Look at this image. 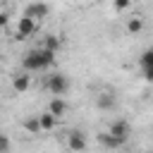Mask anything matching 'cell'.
I'll return each mask as SVG.
<instances>
[{
  "instance_id": "6da1fadb",
  "label": "cell",
  "mask_w": 153,
  "mask_h": 153,
  "mask_svg": "<svg viewBox=\"0 0 153 153\" xmlns=\"http://www.w3.org/2000/svg\"><path fill=\"white\" fill-rule=\"evenodd\" d=\"M22 65H24V69H29V72H41V69L55 65V53H50V50H45V48L29 50V53L24 55Z\"/></svg>"
},
{
  "instance_id": "7a4b0ae2",
  "label": "cell",
  "mask_w": 153,
  "mask_h": 153,
  "mask_svg": "<svg viewBox=\"0 0 153 153\" xmlns=\"http://www.w3.org/2000/svg\"><path fill=\"white\" fill-rule=\"evenodd\" d=\"M45 88L53 93V96H65L67 93V88H69V79L65 76V74H60V72H55V74H50L48 76V81H45Z\"/></svg>"
},
{
  "instance_id": "3957f363",
  "label": "cell",
  "mask_w": 153,
  "mask_h": 153,
  "mask_svg": "<svg viewBox=\"0 0 153 153\" xmlns=\"http://www.w3.org/2000/svg\"><path fill=\"white\" fill-rule=\"evenodd\" d=\"M108 134L127 143V139H129V134H131V127H129V122H127V120H115V122L108 127Z\"/></svg>"
},
{
  "instance_id": "277c9868",
  "label": "cell",
  "mask_w": 153,
  "mask_h": 153,
  "mask_svg": "<svg viewBox=\"0 0 153 153\" xmlns=\"http://www.w3.org/2000/svg\"><path fill=\"white\" fill-rule=\"evenodd\" d=\"M67 146H69V151H74V153H84V151H86V134L79 131V129H72V131L67 134Z\"/></svg>"
},
{
  "instance_id": "5b68a950",
  "label": "cell",
  "mask_w": 153,
  "mask_h": 153,
  "mask_svg": "<svg viewBox=\"0 0 153 153\" xmlns=\"http://www.w3.org/2000/svg\"><path fill=\"white\" fill-rule=\"evenodd\" d=\"M48 12H50V7H48L45 2H31V5L26 7V14H24V17L33 19V22H41V19L48 17Z\"/></svg>"
},
{
  "instance_id": "8992f818",
  "label": "cell",
  "mask_w": 153,
  "mask_h": 153,
  "mask_svg": "<svg viewBox=\"0 0 153 153\" xmlns=\"http://www.w3.org/2000/svg\"><path fill=\"white\" fill-rule=\"evenodd\" d=\"M33 31H36V22H33V19H29V17H22V19H19V24H17V38L22 41V38L31 36Z\"/></svg>"
},
{
  "instance_id": "52a82bcc",
  "label": "cell",
  "mask_w": 153,
  "mask_h": 153,
  "mask_svg": "<svg viewBox=\"0 0 153 153\" xmlns=\"http://www.w3.org/2000/svg\"><path fill=\"white\" fill-rule=\"evenodd\" d=\"M115 105H117V96L115 93H100V96H96V108L98 110H115Z\"/></svg>"
},
{
  "instance_id": "ba28073f",
  "label": "cell",
  "mask_w": 153,
  "mask_h": 153,
  "mask_svg": "<svg viewBox=\"0 0 153 153\" xmlns=\"http://www.w3.org/2000/svg\"><path fill=\"white\" fill-rule=\"evenodd\" d=\"M48 112H50V115H53L55 120H60V117H62V115L67 112V103H65L62 98H57V96H55V98H53V100L48 103Z\"/></svg>"
},
{
  "instance_id": "9c48e42d",
  "label": "cell",
  "mask_w": 153,
  "mask_h": 153,
  "mask_svg": "<svg viewBox=\"0 0 153 153\" xmlns=\"http://www.w3.org/2000/svg\"><path fill=\"white\" fill-rule=\"evenodd\" d=\"M98 141H100V146H105L108 151H117V148H122V146H124V141H120V139H115V136H110L108 131H103V134H98Z\"/></svg>"
},
{
  "instance_id": "30bf717a",
  "label": "cell",
  "mask_w": 153,
  "mask_h": 153,
  "mask_svg": "<svg viewBox=\"0 0 153 153\" xmlns=\"http://www.w3.org/2000/svg\"><path fill=\"white\" fill-rule=\"evenodd\" d=\"M29 86H31V79H29L26 74H17V76L12 79V88H14L17 93H24Z\"/></svg>"
},
{
  "instance_id": "8fae6325",
  "label": "cell",
  "mask_w": 153,
  "mask_h": 153,
  "mask_svg": "<svg viewBox=\"0 0 153 153\" xmlns=\"http://www.w3.org/2000/svg\"><path fill=\"white\" fill-rule=\"evenodd\" d=\"M60 45H62V41H60V38L55 36V33H48L41 48H45V50H50V53H55V55H57V50H60Z\"/></svg>"
},
{
  "instance_id": "7c38bea8",
  "label": "cell",
  "mask_w": 153,
  "mask_h": 153,
  "mask_svg": "<svg viewBox=\"0 0 153 153\" xmlns=\"http://www.w3.org/2000/svg\"><path fill=\"white\" fill-rule=\"evenodd\" d=\"M38 124H41V131H50V129H55L57 120L50 112H43V115H38Z\"/></svg>"
},
{
  "instance_id": "4fadbf2b",
  "label": "cell",
  "mask_w": 153,
  "mask_h": 153,
  "mask_svg": "<svg viewBox=\"0 0 153 153\" xmlns=\"http://www.w3.org/2000/svg\"><path fill=\"white\" fill-rule=\"evenodd\" d=\"M22 127L29 131V134H41V124H38V115H31L22 122Z\"/></svg>"
},
{
  "instance_id": "5bb4252c",
  "label": "cell",
  "mask_w": 153,
  "mask_h": 153,
  "mask_svg": "<svg viewBox=\"0 0 153 153\" xmlns=\"http://www.w3.org/2000/svg\"><path fill=\"white\" fill-rule=\"evenodd\" d=\"M141 69H146V67H153V50L151 48H146L143 53H141Z\"/></svg>"
},
{
  "instance_id": "9a60e30c",
  "label": "cell",
  "mask_w": 153,
  "mask_h": 153,
  "mask_svg": "<svg viewBox=\"0 0 153 153\" xmlns=\"http://www.w3.org/2000/svg\"><path fill=\"white\" fill-rule=\"evenodd\" d=\"M141 29H143V22H141L139 17H134V19L127 22V31H129V33H139Z\"/></svg>"
},
{
  "instance_id": "2e32d148",
  "label": "cell",
  "mask_w": 153,
  "mask_h": 153,
  "mask_svg": "<svg viewBox=\"0 0 153 153\" xmlns=\"http://www.w3.org/2000/svg\"><path fill=\"white\" fill-rule=\"evenodd\" d=\"M10 148H12V143H10V136L0 131V153H10Z\"/></svg>"
},
{
  "instance_id": "e0dca14e",
  "label": "cell",
  "mask_w": 153,
  "mask_h": 153,
  "mask_svg": "<svg viewBox=\"0 0 153 153\" xmlns=\"http://www.w3.org/2000/svg\"><path fill=\"white\" fill-rule=\"evenodd\" d=\"M129 5H131L129 0H115V10H117V12H124Z\"/></svg>"
},
{
  "instance_id": "ac0fdd59",
  "label": "cell",
  "mask_w": 153,
  "mask_h": 153,
  "mask_svg": "<svg viewBox=\"0 0 153 153\" xmlns=\"http://www.w3.org/2000/svg\"><path fill=\"white\" fill-rule=\"evenodd\" d=\"M143 79L146 81H153V67H146L143 69Z\"/></svg>"
},
{
  "instance_id": "d6986e66",
  "label": "cell",
  "mask_w": 153,
  "mask_h": 153,
  "mask_svg": "<svg viewBox=\"0 0 153 153\" xmlns=\"http://www.w3.org/2000/svg\"><path fill=\"white\" fill-rule=\"evenodd\" d=\"M7 22H10V14H7V12H0V29H2Z\"/></svg>"
},
{
  "instance_id": "ffe728a7",
  "label": "cell",
  "mask_w": 153,
  "mask_h": 153,
  "mask_svg": "<svg viewBox=\"0 0 153 153\" xmlns=\"http://www.w3.org/2000/svg\"><path fill=\"white\" fill-rule=\"evenodd\" d=\"M129 2H141V0H129Z\"/></svg>"
}]
</instances>
